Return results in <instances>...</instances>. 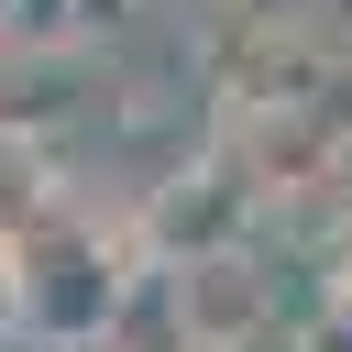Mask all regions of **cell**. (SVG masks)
<instances>
[{
	"label": "cell",
	"mask_w": 352,
	"mask_h": 352,
	"mask_svg": "<svg viewBox=\"0 0 352 352\" xmlns=\"http://www.w3.org/2000/svg\"><path fill=\"white\" fill-rule=\"evenodd\" d=\"M88 0H0V55H33V44H77Z\"/></svg>",
	"instance_id": "6da1fadb"
},
{
	"label": "cell",
	"mask_w": 352,
	"mask_h": 352,
	"mask_svg": "<svg viewBox=\"0 0 352 352\" xmlns=\"http://www.w3.org/2000/svg\"><path fill=\"white\" fill-rule=\"evenodd\" d=\"M88 11H99V22H110V11H132V0H88Z\"/></svg>",
	"instance_id": "7a4b0ae2"
}]
</instances>
